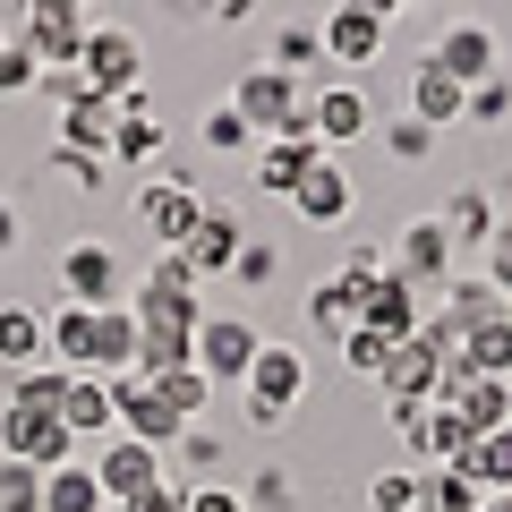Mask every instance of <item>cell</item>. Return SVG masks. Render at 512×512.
<instances>
[{"instance_id":"6da1fadb","label":"cell","mask_w":512,"mask_h":512,"mask_svg":"<svg viewBox=\"0 0 512 512\" xmlns=\"http://www.w3.org/2000/svg\"><path fill=\"white\" fill-rule=\"evenodd\" d=\"M239 393H248V427H256V436L291 427V410L308 402V350H274V342H265Z\"/></svg>"},{"instance_id":"7a4b0ae2","label":"cell","mask_w":512,"mask_h":512,"mask_svg":"<svg viewBox=\"0 0 512 512\" xmlns=\"http://www.w3.org/2000/svg\"><path fill=\"white\" fill-rule=\"evenodd\" d=\"M231 111L256 128V137H291V128H308V86H299V77H282L274 60H256V69L239 77Z\"/></svg>"},{"instance_id":"3957f363","label":"cell","mask_w":512,"mask_h":512,"mask_svg":"<svg viewBox=\"0 0 512 512\" xmlns=\"http://www.w3.org/2000/svg\"><path fill=\"white\" fill-rule=\"evenodd\" d=\"M60 299L77 308H128V265L111 239H69L60 248Z\"/></svg>"},{"instance_id":"277c9868","label":"cell","mask_w":512,"mask_h":512,"mask_svg":"<svg viewBox=\"0 0 512 512\" xmlns=\"http://www.w3.org/2000/svg\"><path fill=\"white\" fill-rule=\"evenodd\" d=\"M86 470H94V487H103V504H137V495L171 487V461L154 453V444H137V436H103Z\"/></svg>"},{"instance_id":"5b68a950","label":"cell","mask_w":512,"mask_h":512,"mask_svg":"<svg viewBox=\"0 0 512 512\" xmlns=\"http://www.w3.org/2000/svg\"><path fill=\"white\" fill-rule=\"evenodd\" d=\"M128 316H137V376L197 367V325H205V308H137V299H128Z\"/></svg>"},{"instance_id":"8992f818","label":"cell","mask_w":512,"mask_h":512,"mask_svg":"<svg viewBox=\"0 0 512 512\" xmlns=\"http://www.w3.org/2000/svg\"><path fill=\"white\" fill-rule=\"evenodd\" d=\"M77 77H86V94L120 103V94H137V77H146V43L128 35V26H94L86 52H77Z\"/></svg>"},{"instance_id":"52a82bcc","label":"cell","mask_w":512,"mask_h":512,"mask_svg":"<svg viewBox=\"0 0 512 512\" xmlns=\"http://www.w3.org/2000/svg\"><path fill=\"white\" fill-rule=\"evenodd\" d=\"M308 128H316V146H359V137H376V103H367L359 77H325V86L308 94Z\"/></svg>"},{"instance_id":"ba28073f","label":"cell","mask_w":512,"mask_h":512,"mask_svg":"<svg viewBox=\"0 0 512 512\" xmlns=\"http://www.w3.org/2000/svg\"><path fill=\"white\" fill-rule=\"evenodd\" d=\"M86 35H94V18H86V9H69V0H26V26H18V43L43 60V69H77Z\"/></svg>"},{"instance_id":"9c48e42d","label":"cell","mask_w":512,"mask_h":512,"mask_svg":"<svg viewBox=\"0 0 512 512\" xmlns=\"http://www.w3.org/2000/svg\"><path fill=\"white\" fill-rule=\"evenodd\" d=\"M256 350H265V333L248 325V316H205L197 325V367H205V384H248V367H256Z\"/></svg>"},{"instance_id":"30bf717a","label":"cell","mask_w":512,"mask_h":512,"mask_svg":"<svg viewBox=\"0 0 512 512\" xmlns=\"http://www.w3.org/2000/svg\"><path fill=\"white\" fill-rule=\"evenodd\" d=\"M384 256H393V274H402V282L427 291V282H453V256L461 248H453V231H444L436 214H419V222H402V239H393Z\"/></svg>"},{"instance_id":"8fae6325","label":"cell","mask_w":512,"mask_h":512,"mask_svg":"<svg viewBox=\"0 0 512 512\" xmlns=\"http://www.w3.org/2000/svg\"><path fill=\"white\" fill-rule=\"evenodd\" d=\"M436 402H453L461 419H470V436H495V427H512V376H470V367H444Z\"/></svg>"},{"instance_id":"7c38bea8","label":"cell","mask_w":512,"mask_h":512,"mask_svg":"<svg viewBox=\"0 0 512 512\" xmlns=\"http://www.w3.org/2000/svg\"><path fill=\"white\" fill-rule=\"evenodd\" d=\"M137 222L154 231V248H188V231L205 222V197L188 180H146L137 188Z\"/></svg>"},{"instance_id":"4fadbf2b","label":"cell","mask_w":512,"mask_h":512,"mask_svg":"<svg viewBox=\"0 0 512 512\" xmlns=\"http://www.w3.org/2000/svg\"><path fill=\"white\" fill-rule=\"evenodd\" d=\"M0 453H9V461H35V470L52 478V470H69L86 444H77L60 419H18V410H0Z\"/></svg>"},{"instance_id":"5bb4252c","label":"cell","mask_w":512,"mask_h":512,"mask_svg":"<svg viewBox=\"0 0 512 512\" xmlns=\"http://www.w3.org/2000/svg\"><path fill=\"white\" fill-rule=\"evenodd\" d=\"M359 325L384 333V342H410V333L427 325V291H419V282H402V274L367 282V291H359Z\"/></svg>"},{"instance_id":"9a60e30c","label":"cell","mask_w":512,"mask_h":512,"mask_svg":"<svg viewBox=\"0 0 512 512\" xmlns=\"http://www.w3.org/2000/svg\"><path fill=\"white\" fill-rule=\"evenodd\" d=\"M427 60H436L444 77H461V86H487V77H504V52H495V35H487V26H470V18L444 26Z\"/></svg>"},{"instance_id":"2e32d148","label":"cell","mask_w":512,"mask_h":512,"mask_svg":"<svg viewBox=\"0 0 512 512\" xmlns=\"http://www.w3.org/2000/svg\"><path fill=\"white\" fill-rule=\"evenodd\" d=\"M154 154H163V111H154V94L137 86V94H120V128H111V154H103V163L146 171Z\"/></svg>"},{"instance_id":"e0dca14e","label":"cell","mask_w":512,"mask_h":512,"mask_svg":"<svg viewBox=\"0 0 512 512\" xmlns=\"http://www.w3.org/2000/svg\"><path fill=\"white\" fill-rule=\"evenodd\" d=\"M350 205H359V188H350V171L333 163V154H325V163H316L308 180L291 188V214L308 222V231H333V222H350Z\"/></svg>"},{"instance_id":"ac0fdd59","label":"cell","mask_w":512,"mask_h":512,"mask_svg":"<svg viewBox=\"0 0 512 512\" xmlns=\"http://www.w3.org/2000/svg\"><path fill=\"white\" fill-rule=\"evenodd\" d=\"M239 248H248V231H239V214H231V205H205V222H197V231H188V274H197V282H214V274H231V265H239Z\"/></svg>"},{"instance_id":"d6986e66","label":"cell","mask_w":512,"mask_h":512,"mask_svg":"<svg viewBox=\"0 0 512 512\" xmlns=\"http://www.w3.org/2000/svg\"><path fill=\"white\" fill-rule=\"evenodd\" d=\"M325 163V146H316V128H291V137H265V154H256V188L265 197H291L308 171Z\"/></svg>"},{"instance_id":"ffe728a7","label":"cell","mask_w":512,"mask_h":512,"mask_svg":"<svg viewBox=\"0 0 512 512\" xmlns=\"http://www.w3.org/2000/svg\"><path fill=\"white\" fill-rule=\"evenodd\" d=\"M461 111H470V86L444 77L436 60H419V69H410V120H427L444 137V128H461Z\"/></svg>"},{"instance_id":"44dd1931","label":"cell","mask_w":512,"mask_h":512,"mask_svg":"<svg viewBox=\"0 0 512 512\" xmlns=\"http://www.w3.org/2000/svg\"><path fill=\"white\" fill-rule=\"evenodd\" d=\"M60 427H69L77 444L120 436V419H111V376H69V393H60Z\"/></svg>"},{"instance_id":"7402d4cb","label":"cell","mask_w":512,"mask_h":512,"mask_svg":"<svg viewBox=\"0 0 512 512\" xmlns=\"http://www.w3.org/2000/svg\"><path fill=\"white\" fill-rule=\"evenodd\" d=\"M376 384H384V402H419V410H427V402H436V384H444V367H436V350L410 333V342L384 359V376H376Z\"/></svg>"},{"instance_id":"603a6c76","label":"cell","mask_w":512,"mask_h":512,"mask_svg":"<svg viewBox=\"0 0 512 512\" xmlns=\"http://www.w3.org/2000/svg\"><path fill=\"white\" fill-rule=\"evenodd\" d=\"M316 35H325V60H333V69H367V60H376L384 52V26L376 18H359V9H325V26H316Z\"/></svg>"},{"instance_id":"cb8c5ba5","label":"cell","mask_w":512,"mask_h":512,"mask_svg":"<svg viewBox=\"0 0 512 512\" xmlns=\"http://www.w3.org/2000/svg\"><path fill=\"white\" fill-rule=\"evenodd\" d=\"M111 128H120V103H103V94L60 103V146L69 154H111Z\"/></svg>"},{"instance_id":"d4e9b609","label":"cell","mask_w":512,"mask_h":512,"mask_svg":"<svg viewBox=\"0 0 512 512\" xmlns=\"http://www.w3.org/2000/svg\"><path fill=\"white\" fill-rule=\"evenodd\" d=\"M444 231H453V248H487V239H495V222H504V214H495V197H487V188H453V197H444Z\"/></svg>"},{"instance_id":"484cf974","label":"cell","mask_w":512,"mask_h":512,"mask_svg":"<svg viewBox=\"0 0 512 512\" xmlns=\"http://www.w3.org/2000/svg\"><path fill=\"white\" fill-rule=\"evenodd\" d=\"M43 359H52L43 316H35V308H0V367H9V376H26V367H43Z\"/></svg>"},{"instance_id":"4316f807","label":"cell","mask_w":512,"mask_h":512,"mask_svg":"<svg viewBox=\"0 0 512 512\" xmlns=\"http://www.w3.org/2000/svg\"><path fill=\"white\" fill-rule=\"evenodd\" d=\"M487 504V487H478L461 461H444V470H419V512H478Z\"/></svg>"},{"instance_id":"83f0119b","label":"cell","mask_w":512,"mask_h":512,"mask_svg":"<svg viewBox=\"0 0 512 512\" xmlns=\"http://www.w3.org/2000/svg\"><path fill=\"white\" fill-rule=\"evenodd\" d=\"M137 308H197V274H188V256H180V248L154 256V274L137 282Z\"/></svg>"},{"instance_id":"f1b7e54d","label":"cell","mask_w":512,"mask_h":512,"mask_svg":"<svg viewBox=\"0 0 512 512\" xmlns=\"http://www.w3.org/2000/svg\"><path fill=\"white\" fill-rule=\"evenodd\" d=\"M146 384H154V402H163L171 419H188V427L214 410V384H205V367H171V376H146Z\"/></svg>"},{"instance_id":"f546056e","label":"cell","mask_w":512,"mask_h":512,"mask_svg":"<svg viewBox=\"0 0 512 512\" xmlns=\"http://www.w3.org/2000/svg\"><path fill=\"white\" fill-rule=\"evenodd\" d=\"M436 316H453L461 333H478V325H495V316H512V308H504V291H495V282L478 274V282H453V291H444V308H436Z\"/></svg>"},{"instance_id":"4dcf8cb0","label":"cell","mask_w":512,"mask_h":512,"mask_svg":"<svg viewBox=\"0 0 512 512\" xmlns=\"http://www.w3.org/2000/svg\"><path fill=\"white\" fill-rule=\"evenodd\" d=\"M60 393H69V367H26L18 376V393H9V410H18V419H60Z\"/></svg>"},{"instance_id":"1f68e13d","label":"cell","mask_w":512,"mask_h":512,"mask_svg":"<svg viewBox=\"0 0 512 512\" xmlns=\"http://www.w3.org/2000/svg\"><path fill=\"white\" fill-rule=\"evenodd\" d=\"M308 325L325 333V342H342V333L359 325V291H350L342 274H333V282H316V291H308Z\"/></svg>"},{"instance_id":"d6a6232c","label":"cell","mask_w":512,"mask_h":512,"mask_svg":"<svg viewBox=\"0 0 512 512\" xmlns=\"http://www.w3.org/2000/svg\"><path fill=\"white\" fill-rule=\"evenodd\" d=\"M43 512H111V504H103V487H94L86 461H69V470L43 478Z\"/></svg>"},{"instance_id":"836d02e7","label":"cell","mask_w":512,"mask_h":512,"mask_svg":"<svg viewBox=\"0 0 512 512\" xmlns=\"http://www.w3.org/2000/svg\"><path fill=\"white\" fill-rule=\"evenodd\" d=\"M461 359H470V376H512V316L461 333Z\"/></svg>"},{"instance_id":"e575fe53","label":"cell","mask_w":512,"mask_h":512,"mask_svg":"<svg viewBox=\"0 0 512 512\" xmlns=\"http://www.w3.org/2000/svg\"><path fill=\"white\" fill-rule=\"evenodd\" d=\"M461 470H470V478H478L487 495H504V487H512V427H495V436H478L470 453H461Z\"/></svg>"},{"instance_id":"d590c367","label":"cell","mask_w":512,"mask_h":512,"mask_svg":"<svg viewBox=\"0 0 512 512\" xmlns=\"http://www.w3.org/2000/svg\"><path fill=\"white\" fill-rule=\"evenodd\" d=\"M367 512H419V470H410V461L376 470L367 478Z\"/></svg>"},{"instance_id":"8d00e7d4","label":"cell","mask_w":512,"mask_h":512,"mask_svg":"<svg viewBox=\"0 0 512 512\" xmlns=\"http://www.w3.org/2000/svg\"><path fill=\"white\" fill-rule=\"evenodd\" d=\"M0 512H43V470L0 453Z\"/></svg>"},{"instance_id":"74e56055","label":"cell","mask_w":512,"mask_h":512,"mask_svg":"<svg viewBox=\"0 0 512 512\" xmlns=\"http://www.w3.org/2000/svg\"><path fill=\"white\" fill-rule=\"evenodd\" d=\"M333 350H342V367H350V376H384V359H393V350H402V342H384V333L350 325V333H342V342H333Z\"/></svg>"},{"instance_id":"f35d334b","label":"cell","mask_w":512,"mask_h":512,"mask_svg":"<svg viewBox=\"0 0 512 512\" xmlns=\"http://www.w3.org/2000/svg\"><path fill=\"white\" fill-rule=\"evenodd\" d=\"M163 461H180V470H188V487H205V478H214V470H222V444H214V436H205V427H188V436H180V444H171V453H163Z\"/></svg>"},{"instance_id":"ab89813d","label":"cell","mask_w":512,"mask_h":512,"mask_svg":"<svg viewBox=\"0 0 512 512\" xmlns=\"http://www.w3.org/2000/svg\"><path fill=\"white\" fill-rule=\"evenodd\" d=\"M274 69H282V77H291V69H325V35L282 26V35H274Z\"/></svg>"},{"instance_id":"60d3db41","label":"cell","mask_w":512,"mask_h":512,"mask_svg":"<svg viewBox=\"0 0 512 512\" xmlns=\"http://www.w3.org/2000/svg\"><path fill=\"white\" fill-rule=\"evenodd\" d=\"M205 146H214V154H248V146H256V128L239 120L231 103H214V111H205Z\"/></svg>"},{"instance_id":"b9f144b4","label":"cell","mask_w":512,"mask_h":512,"mask_svg":"<svg viewBox=\"0 0 512 512\" xmlns=\"http://www.w3.org/2000/svg\"><path fill=\"white\" fill-rule=\"evenodd\" d=\"M26 86H43V60L9 35V43H0V94H26Z\"/></svg>"},{"instance_id":"7bdbcfd3","label":"cell","mask_w":512,"mask_h":512,"mask_svg":"<svg viewBox=\"0 0 512 512\" xmlns=\"http://www.w3.org/2000/svg\"><path fill=\"white\" fill-rule=\"evenodd\" d=\"M384 146H393V163H419V154H436V128H427V120H410V111H402V120L384 128Z\"/></svg>"},{"instance_id":"ee69618b","label":"cell","mask_w":512,"mask_h":512,"mask_svg":"<svg viewBox=\"0 0 512 512\" xmlns=\"http://www.w3.org/2000/svg\"><path fill=\"white\" fill-rule=\"evenodd\" d=\"M461 120H478V128L512 120V86H504V77H487V86H470V111H461Z\"/></svg>"},{"instance_id":"f6af8a7d","label":"cell","mask_w":512,"mask_h":512,"mask_svg":"<svg viewBox=\"0 0 512 512\" xmlns=\"http://www.w3.org/2000/svg\"><path fill=\"white\" fill-rule=\"evenodd\" d=\"M478 265H487V282H495V291L512 299V214L495 222V239H487V248H478Z\"/></svg>"},{"instance_id":"bcb514c9","label":"cell","mask_w":512,"mask_h":512,"mask_svg":"<svg viewBox=\"0 0 512 512\" xmlns=\"http://www.w3.org/2000/svg\"><path fill=\"white\" fill-rule=\"evenodd\" d=\"M239 504H248V512H291V478H282V470H256Z\"/></svg>"},{"instance_id":"7dc6e473","label":"cell","mask_w":512,"mask_h":512,"mask_svg":"<svg viewBox=\"0 0 512 512\" xmlns=\"http://www.w3.org/2000/svg\"><path fill=\"white\" fill-rule=\"evenodd\" d=\"M231 282H248V291H274V248H265V239H248V248H239V265H231Z\"/></svg>"},{"instance_id":"c3c4849f","label":"cell","mask_w":512,"mask_h":512,"mask_svg":"<svg viewBox=\"0 0 512 512\" xmlns=\"http://www.w3.org/2000/svg\"><path fill=\"white\" fill-rule=\"evenodd\" d=\"M52 171H60V180H77V188H86V197H94L111 163H103V154H69V146H60V154H52Z\"/></svg>"},{"instance_id":"681fc988","label":"cell","mask_w":512,"mask_h":512,"mask_svg":"<svg viewBox=\"0 0 512 512\" xmlns=\"http://www.w3.org/2000/svg\"><path fill=\"white\" fill-rule=\"evenodd\" d=\"M188 512H248V504H239V487H214L205 478V487H188Z\"/></svg>"},{"instance_id":"f907efd6","label":"cell","mask_w":512,"mask_h":512,"mask_svg":"<svg viewBox=\"0 0 512 512\" xmlns=\"http://www.w3.org/2000/svg\"><path fill=\"white\" fill-rule=\"evenodd\" d=\"M333 9H359V18H376V26L402 18V0H333Z\"/></svg>"},{"instance_id":"816d5d0a","label":"cell","mask_w":512,"mask_h":512,"mask_svg":"<svg viewBox=\"0 0 512 512\" xmlns=\"http://www.w3.org/2000/svg\"><path fill=\"white\" fill-rule=\"evenodd\" d=\"M18 239H26L18 231V205H0V256H18Z\"/></svg>"},{"instance_id":"f5cc1de1","label":"cell","mask_w":512,"mask_h":512,"mask_svg":"<svg viewBox=\"0 0 512 512\" xmlns=\"http://www.w3.org/2000/svg\"><path fill=\"white\" fill-rule=\"evenodd\" d=\"M478 512H512V487H504V495H487V504H478Z\"/></svg>"},{"instance_id":"db71d44e","label":"cell","mask_w":512,"mask_h":512,"mask_svg":"<svg viewBox=\"0 0 512 512\" xmlns=\"http://www.w3.org/2000/svg\"><path fill=\"white\" fill-rule=\"evenodd\" d=\"M18 26H26V18H18ZM18 26H9V18H0V43H9V35H18Z\"/></svg>"},{"instance_id":"11a10c76","label":"cell","mask_w":512,"mask_h":512,"mask_svg":"<svg viewBox=\"0 0 512 512\" xmlns=\"http://www.w3.org/2000/svg\"><path fill=\"white\" fill-rule=\"evenodd\" d=\"M69 9H94V0H69Z\"/></svg>"},{"instance_id":"9f6ffc18","label":"cell","mask_w":512,"mask_h":512,"mask_svg":"<svg viewBox=\"0 0 512 512\" xmlns=\"http://www.w3.org/2000/svg\"><path fill=\"white\" fill-rule=\"evenodd\" d=\"M402 9H427V0H402Z\"/></svg>"}]
</instances>
